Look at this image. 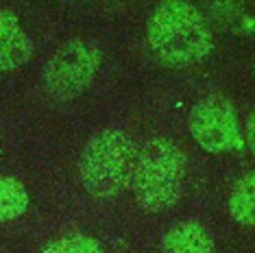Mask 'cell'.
<instances>
[{"mask_svg":"<svg viewBox=\"0 0 255 253\" xmlns=\"http://www.w3.org/2000/svg\"><path fill=\"white\" fill-rule=\"evenodd\" d=\"M148 48L155 59L170 68H185L212 53V26L190 0H164L146 26Z\"/></svg>","mask_w":255,"mask_h":253,"instance_id":"1","label":"cell"},{"mask_svg":"<svg viewBox=\"0 0 255 253\" xmlns=\"http://www.w3.org/2000/svg\"><path fill=\"white\" fill-rule=\"evenodd\" d=\"M185 181V153L168 137H153L135 155L131 188L137 205L164 212L181 199Z\"/></svg>","mask_w":255,"mask_h":253,"instance_id":"2","label":"cell"},{"mask_svg":"<svg viewBox=\"0 0 255 253\" xmlns=\"http://www.w3.org/2000/svg\"><path fill=\"white\" fill-rule=\"evenodd\" d=\"M135 144L123 129L96 133L81 153L79 172L83 188L96 199H116L131 186Z\"/></svg>","mask_w":255,"mask_h":253,"instance_id":"3","label":"cell"},{"mask_svg":"<svg viewBox=\"0 0 255 253\" xmlns=\"http://www.w3.org/2000/svg\"><path fill=\"white\" fill-rule=\"evenodd\" d=\"M101 53L94 44L70 39L46 61L44 85L57 101H72L81 96L96 79Z\"/></svg>","mask_w":255,"mask_h":253,"instance_id":"4","label":"cell"},{"mask_svg":"<svg viewBox=\"0 0 255 253\" xmlns=\"http://www.w3.org/2000/svg\"><path fill=\"white\" fill-rule=\"evenodd\" d=\"M188 125L196 144L210 153H225L242 146L236 107L225 96L212 94L199 101L190 114Z\"/></svg>","mask_w":255,"mask_h":253,"instance_id":"5","label":"cell"},{"mask_svg":"<svg viewBox=\"0 0 255 253\" xmlns=\"http://www.w3.org/2000/svg\"><path fill=\"white\" fill-rule=\"evenodd\" d=\"M33 57V42L13 11H0V72L18 70Z\"/></svg>","mask_w":255,"mask_h":253,"instance_id":"6","label":"cell"},{"mask_svg":"<svg viewBox=\"0 0 255 253\" xmlns=\"http://www.w3.org/2000/svg\"><path fill=\"white\" fill-rule=\"evenodd\" d=\"M161 253H216V245L212 234L203 225L185 221L164 236Z\"/></svg>","mask_w":255,"mask_h":253,"instance_id":"7","label":"cell"},{"mask_svg":"<svg viewBox=\"0 0 255 253\" xmlns=\"http://www.w3.org/2000/svg\"><path fill=\"white\" fill-rule=\"evenodd\" d=\"M253 188H255L253 172H247L245 177L238 179V183L229 194V216L242 227H253V210H255Z\"/></svg>","mask_w":255,"mask_h":253,"instance_id":"8","label":"cell"},{"mask_svg":"<svg viewBox=\"0 0 255 253\" xmlns=\"http://www.w3.org/2000/svg\"><path fill=\"white\" fill-rule=\"evenodd\" d=\"M28 208V192L13 177H0V223L13 221Z\"/></svg>","mask_w":255,"mask_h":253,"instance_id":"9","label":"cell"},{"mask_svg":"<svg viewBox=\"0 0 255 253\" xmlns=\"http://www.w3.org/2000/svg\"><path fill=\"white\" fill-rule=\"evenodd\" d=\"M203 2L214 18L220 20L225 26L238 28V24H247V28H251V18L245 13L242 0H203Z\"/></svg>","mask_w":255,"mask_h":253,"instance_id":"10","label":"cell"},{"mask_svg":"<svg viewBox=\"0 0 255 253\" xmlns=\"http://www.w3.org/2000/svg\"><path fill=\"white\" fill-rule=\"evenodd\" d=\"M42 253H105L98 240L83 234H74L50 243Z\"/></svg>","mask_w":255,"mask_h":253,"instance_id":"11","label":"cell"}]
</instances>
